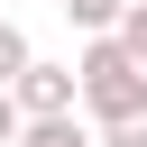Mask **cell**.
<instances>
[{"label":"cell","mask_w":147,"mask_h":147,"mask_svg":"<svg viewBox=\"0 0 147 147\" xmlns=\"http://www.w3.org/2000/svg\"><path fill=\"white\" fill-rule=\"evenodd\" d=\"M74 110H92V129H119V119L147 110V74L110 37H83V55H74Z\"/></svg>","instance_id":"obj_1"},{"label":"cell","mask_w":147,"mask_h":147,"mask_svg":"<svg viewBox=\"0 0 147 147\" xmlns=\"http://www.w3.org/2000/svg\"><path fill=\"white\" fill-rule=\"evenodd\" d=\"M9 110H18V129H28V119H74V64H46V55H37V64L9 83Z\"/></svg>","instance_id":"obj_2"},{"label":"cell","mask_w":147,"mask_h":147,"mask_svg":"<svg viewBox=\"0 0 147 147\" xmlns=\"http://www.w3.org/2000/svg\"><path fill=\"white\" fill-rule=\"evenodd\" d=\"M28 64H37V46H28V28H18V18H0V92H9V83H18Z\"/></svg>","instance_id":"obj_3"},{"label":"cell","mask_w":147,"mask_h":147,"mask_svg":"<svg viewBox=\"0 0 147 147\" xmlns=\"http://www.w3.org/2000/svg\"><path fill=\"white\" fill-rule=\"evenodd\" d=\"M110 46H119V55H129V64L147 74V0H129V9H119V28H110Z\"/></svg>","instance_id":"obj_4"},{"label":"cell","mask_w":147,"mask_h":147,"mask_svg":"<svg viewBox=\"0 0 147 147\" xmlns=\"http://www.w3.org/2000/svg\"><path fill=\"white\" fill-rule=\"evenodd\" d=\"M18 147H92V129H83V119H28Z\"/></svg>","instance_id":"obj_5"},{"label":"cell","mask_w":147,"mask_h":147,"mask_svg":"<svg viewBox=\"0 0 147 147\" xmlns=\"http://www.w3.org/2000/svg\"><path fill=\"white\" fill-rule=\"evenodd\" d=\"M119 9H129V0H64V18H74L83 37H110V28H119Z\"/></svg>","instance_id":"obj_6"},{"label":"cell","mask_w":147,"mask_h":147,"mask_svg":"<svg viewBox=\"0 0 147 147\" xmlns=\"http://www.w3.org/2000/svg\"><path fill=\"white\" fill-rule=\"evenodd\" d=\"M92 147H147V110H138V119H119V129H92Z\"/></svg>","instance_id":"obj_7"},{"label":"cell","mask_w":147,"mask_h":147,"mask_svg":"<svg viewBox=\"0 0 147 147\" xmlns=\"http://www.w3.org/2000/svg\"><path fill=\"white\" fill-rule=\"evenodd\" d=\"M0 147H18V110H9V92H0Z\"/></svg>","instance_id":"obj_8"}]
</instances>
